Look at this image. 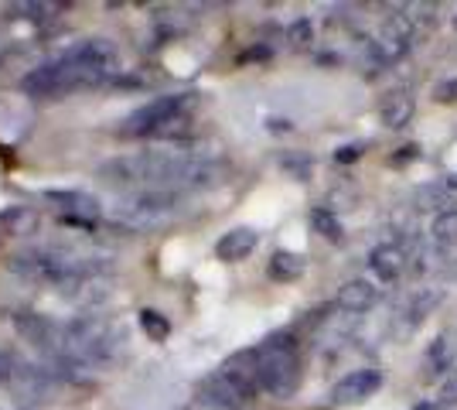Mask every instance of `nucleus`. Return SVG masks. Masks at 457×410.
I'll return each mask as SVG.
<instances>
[{"label": "nucleus", "instance_id": "1", "mask_svg": "<svg viewBox=\"0 0 457 410\" xmlns=\"http://www.w3.org/2000/svg\"><path fill=\"white\" fill-rule=\"evenodd\" d=\"M226 172L219 157L195 151L188 144H161L137 155H120L106 164H99L96 175L106 185L140 192V188H171V192H188L202 185H215Z\"/></svg>", "mask_w": 457, "mask_h": 410}, {"label": "nucleus", "instance_id": "2", "mask_svg": "<svg viewBox=\"0 0 457 410\" xmlns=\"http://www.w3.org/2000/svg\"><path fill=\"white\" fill-rule=\"evenodd\" d=\"M120 76V52L106 38H82L58 52L55 59L35 65L21 79V89L35 99H62L79 89L106 86Z\"/></svg>", "mask_w": 457, "mask_h": 410}, {"label": "nucleus", "instance_id": "3", "mask_svg": "<svg viewBox=\"0 0 457 410\" xmlns=\"http://www.w3.org/2000/svg\"><path fill=\"white\" fill-rule=\"evenodd\" d=\"M127 349V329L103 314H79L62 325V359L69 370H103Z\"/></svg>", "mask_w": 457, "mask_h": 410}, {"label": "nucleus", "instance_id": "4", "mask_svg": "<svg viewBox=\"0 0 457 410\" xmlns=\"http://www.w3.org/2000/svg\"><path fill=\"white\" fill-rule=\"evenodd\" d=\"M198 106V93H164L140 103L116 123V137L123 140H168L185 144L181 134L188 127L191 113Z\"/></svg>", "mask_w": 457, "mask_h": 410}, {"label": "nucleus", "instance_id": "5", "mask_svg": "<svg viewBox=\"0 0 457 410\" xmlns=\"http://www.w3.org/2000/svg\"><path fill=\"white\" fill-rule=\"evenodd\" d=\"M256 380H260V390L273 400H290L301 390L304 359L294 335H270L263 346H256Z\"/></svg>", "mask_w": 457, "mask_h": 410}, {"label": "nucleus", "instance_id": "6", "mask_svg": "<svg viewBox=\"0 0 457 410\" xmlns=\"http://www.w3.org/2000/svg\"><path fill=\"white\" fill-rule=\"evenodd\" d=\"M181 198L185 192H171V188H140V192H127L116 202L113 222L127 233H144L161 222H168L171 215L181 213Z\"/></svg>", "mask_w": 457, "mask_h": 410}, {"label": "nucleus", "instance_id": "7", "mask_svg": "<svg viewBox=\"0 0 457 410\" xmlns=\"http://www.w3.org/2000/svg\"><path fill=\"white\" fill-rule=\"evenodd\" d=\"M382 387V372L365 366V370H352L345 372L342 380L331 387V404L335 407H359L369 397H376Z\"/></svg>", "mask_w": 457, "mask_h": 410}, {"label": "nucleus", "instance_id": "8", "mask_svg": "<svg viewBox=\"0 0 457 410\" xmlns=\"http://www.w3.org/2000/svg\"><path fill=\"white\" fill-rule=\"evenodd\" d=\"M372 45H376V52H379L382 59L393 65V62L403 59V55L410 52V45H413V21L406 18V14L389 18L382 24L379 38H372Z\"/></svg>", "mask_w": 457, "mask_h": 410}, {"label": "nucleus", "instance_id": "9", "mask_svg": "<svg viewBox=\"0 0 457 410\" xmlns=\"http://www.w3.org/2000/svg\"><path fill=\"white\" fill-rule=\"evenodd\" d=\"M454 366H457V339L454 332H440L427 346V352H423V370H420V376L427 383H434V380H444Z\"/></svg>", "mask_w": 457, "mask_h": 410}, {"label": "nucleus", "instance_id": "10", "mask_svg": "<svg viewBox=\"0 0 457 410\" xmlns=\"http://www.w3.org/2000/svg\"><path fill=\"white\" fill-rule=\"evenodd\" d=\"M256 247H260V233H256L253 226H236V230H228V233L219 236L215 256H219L222 264H239V260H246Z\"/></svg>", "mask_w": 457, "mask_h": 410}, {"label": "nucleus", "instance_id": "11", "mask_svg": "<svg viewBox=\"0 0 457 410\" xmlns=\"http://www.w3.org/2000/svg\"><path fill=\"white\" fill-rule=\"evenodd\" d=\"M45 198L55 202L58 209L72 219H96L99 215V198L89 192H79V188H48Z\"/></svg>", "mask_w": 457, "mask_h": 410}, {"label": "nucleus", "instance_id": "12", "mask_svg": "<svg viewBox=\"0 0 457 410\" xmlns=\"http://www.w3.org/2000/svg\"><path fill=\"white\" fill-rule=\"evenodd\" d=\"M403 267H406L403 247H396V243H379V247H372V254H369V271L376 273V280L393 284L403 273Z\"/></svg>", "mask_w": 457, "mask_h": 410}, {"label": "nucleus", "instance_id": "13", "mask_svg": "<svg viewBox=\"0 0 457 410\" xmlns=\"http://www.w3.org/2000/svg\"><path fill=\"white\" fill-rule=\"evenodd\" d=\"M417 113V99L410 89H393V93H386L379 103V120L386 127H393V130H400L406 127L410 120Z\"/></svg>", "mask_w": 457, "mask_h": 410}, {"label": "nucleus", "instance_id": "14", "mask_svg": "<svg viewBox=\"0 0 457 410\" xmlns=\"http://www.w3.org/2000/svg\"><path fill=\"white\" fill-rule=\"evenodd\" d=\"M376 301H379V291H376L369 280H362V277L345 280L342 288H338V308H345V312H352V314L369 312Z\"/></svg>", "mask_w": 457, "mask_h": 410}, {"label": "nucleus", "instance_id": "15", "mask_svg": "<svg viewBox=\"0 0 457 410\" xmlns=\"http://www.w3.org/2000/svg\"><path fill=\"white\" fill-rule=\"evenodd\" d=\"M307 271V260L301 254H290V250H277V254L267 260V273L270 280L277 284H290V280H301Z\"/></svg>", "mask_w": 457, "mask_h": 410}, {"label": "nucleus", "instance_id": "16", "mask_svg": "<svg viewBox=\"0 0 457 410\" xmlns=\"http://www.w3.org/2000/svg\"><path fill=\"white\" fill-rule=\"evenodd\" d=\"M311 226H314V233L324 236L328 243H345L342 219L331 213V209H324V205H314V209H311Z\"/></svg>", "mask_w": 457, "mask_h": 410}, {"label": "nucleus", "instance_id": "17", "mask_svg": "<svg viewBox=\"0 0 457 410\" xmlns=\"http://www.w3.org/2000/svg\"><path fill=\"white\" fill-rule=\"evenodd\" d=\"M430 236H434V243H440V247H454L457 243V205L437 213V219L430 222Z\"/></svg>", "mask_w": 457, "mask_h": 410}, {"label": "nucleus", "instance_id": "18", "mask_svg": "<svg viewBox=\"0 0 457 410\" xmlns=\"http://www.w3.org/2000/svg\"><path fill=\"white\" fill-rule=\"evenodd\" d=\"M140 329H144L147 339H154V342H164V339L171 335V322H168V314H161L157 308H144V312H140Z\"/></svg>", "mask_w": 457, "mask_h": 410}, {"label": "nucleus", "instance_id": "19", "mask_svg": "<svg viewBox=\"0 0 457 410\" xmlns=\"http://www.w3.org/2000/svg\"><path fill=\"white\" fill-rule=\"evenodd\" d=\"M55 11H62L58 4H14L7 7V18H28V21H52Z\"/></svg>", "mask_w": 457, "mask_h": 410}, {"label": "nucleus", "instance_id": "20", "mask_svg": "<svg viewBox=\"0 0 457 410\" xmlns=\"http://www.w3.org/2000/svg\"><path fill=\"white\" fill-rule=\"evenodd\" d=\"M311 41H314V24L307 18H297L287 28V45H290V48L304 52V48H311Z\"/></svg>", "mask_w": 457, "mask_h": 410}, {"label": "nucleus", "instance_id": "21", "mask_svg": "<svg viewBox=\"0 0 457 410\" xmlns=\"http://www.w3.org/2000/svg\"><path fill=\"white\" fill-rule=\"evenodd\" d=\"M440 410L444 407H457V366L447 376H444V383H440V397H437Z\"/></svg>", "mask_w": 457, "mask_h": 410}, {"label": "nucleus", "instance_id": "22", "mask_svg": "<svg viewBox=\"0 0 457 410\" xmlns=\"http://www.w3.org/2000/svg\"><path fill=\"white\" fill-rule=\"evenodd\" d=\"M434 99H437V103H444V106H454V103H457V76L437 82V89H434Z\"/></svg>", "mask_w": 457, "mask_h": 410}, {"label": "nucleus", "instance_id": "23", "mask_svg": "<svg viewBox=\"0 0 457 410\" xmlns=\"http://www.w3.org/2000/svg\"><path fill=\"white\" fill-rule=\"evenodd\" d=\"M14 366H18V359H14L7 349H0V383H7V380H14V376H18Z\"/></svg>", "mask_w": 457, "mask_h": 410}, {"label": "nucleus", "instance_id": "24", "mask_svg": "<svg viewBox=\"0 0 457 410\" xmlns=\"http://www.w3.org/2000/svg\"><path fill=\"white\" fill-rule=\"evenodd\" d=\"M362 144H345V147H338V151H335V161H338V164H352V161H359V157H362Z\"/></svg>", "mask_w": 457, "mask_h": 410}, {"label": "nucleus", "instance_id": "25", "mask_svg": "<svg viewBox=\"0 0 457 410\" xmlns=\"http://www.w3.org/2000/svg\"><path fill=\"white\" fill-rule=\"evenodd\" d=\"M437 301H440V294H437V291L420 294V301H417V305H413V322H420L423 314H427V312H430V308H434V305H437Z\"/></svg>", "mask_w": 457, "mask_h": 410}, {"label": "nucleus", "instance_id": "26", "mask_svg": "<svg viewBox=\"0 0 457 410\" xmlns=\"http://www.w3.org/2000/svg\"><path fill=\"white\" fill-rule=\"evenodd\" d=\"M284 168H287V172H294V175L307 178V168H311V161H307V157H284Z\"/></svg>", "mask_w": 457, "mask_h": 410}, {"label": "nucleus", "instance_id": "27", "mask_svg": "<svg viewBox=\"0 0 457 410\" xmlns=\"http://www.w3.org/2000/svg\"><path fill=\"white\" fill-rule=\"evenodd\" d=\"M413 157H417V147L406 144V147H400V155H393V164H406V161H413Z\"/></svg>", "mask_w": 457, "mask_h": 410}, {"label": "nucleus", "instance_id": "28", "mask_svg": "<svg viewBox=\"0 0 457 410\" xmlns=\"http://www.w3.org/2000/svg\"><path fill=\"white\" fill-rule=\"evenodd\" d=\"M413 410H440V404L437 400H423V404H417Z\"/></svg>", "mask_w": 457, "mask_h": 410}]
</instances>
